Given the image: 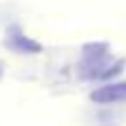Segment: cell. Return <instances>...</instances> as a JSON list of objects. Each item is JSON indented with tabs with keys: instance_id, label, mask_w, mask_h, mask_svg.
<instances>
[{
	"instance_id": "1",
	"label": "cell",
	"mask_w": 126,
	"mask_h": 126,
	"mask_svg": "<svg viewBox=\"0 0 126 126\" xmlns=\"http://www.w3.org/2000/svg\"><path fill=\"white\" fill-rule=\"evenodd\" d=\"M91 100L93 102H100V104H109V102H120L126 100V82H115V84H106L97 91L91 93Z\"/></svg>"
}]
</instances>
